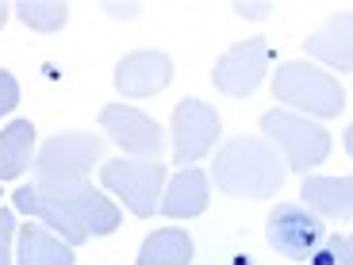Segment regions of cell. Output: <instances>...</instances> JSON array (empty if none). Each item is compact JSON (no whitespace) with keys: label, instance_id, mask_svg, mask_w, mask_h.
I'll return each mask as SVG.
<instances>
[{"label":"cell","instance_id":"cell-3","mask_svg":"<svg viewBox=\"0 0 353 265\" xmlns=\"http://www.w3.org/2000/svg\"><path fill=\"white\" fill-rule=\"evenodd\" d=\"M273 97L281 100V104L296 108V112H307L311 119H334L345 108V88L338 85L330 73L315 70V66H307V62L276 66Z\"/></svg>","mask_w":353,"mask_h":265},{"label":"cell","instance_id":"cell-19","mask_svg":"<svg viewBox=\"0 0 353 265\" xmlns=\"http://www.w3.org/2000/svg\"><path fill=\"white\" fill-rule=\"evenodd\" d=\"M303 262L307 265H353V246L345 235H327Z\"/></svg>","mask_w":353,"mask_h":265},{"label":"cell","instance_id":"cell-2","mask_svg":"<svg viewBox=\"0 0 353 265\" xmlns=\"http://www.w3.org/2000/svg\"><path fill=\"white\" fill-rule=\"evenodd\" d=\"M104 142L88 131H58L35 150V188L46 196H70L81 185L92 161H100Z\"/></svg>","mask_w":353,"mask_h":265},{"label":"cell","instance_id":"cell-21","mask_svg":"<svg viewBox=\"0 0 353 265\" xmlns=\"http://www.w3.org/2000/svg\"><path fill=\"white\" fill-rule=\"evenodd\" d=\"M19 108V81L8 70H0V115H8Z\"/></svg>","mask_w":353,"mask_h":265},{"label":"cell","instance_id":"cell-24","mask_svg":"<svg viewBox=\"0 0 353 265\" xmlns=\"http://www.w3.org/2000/svg\"><path fill=\"white\" fill-rule=\"evenodd\" d=\"M8 23V4H4V0H0V27Z\"/></svg>","mask_w":353,"mask_h":265},{"label":"cell","instance_id":"cell-8","mask_svg":"<svg viewBox=\"0 0 353 265\" xmlns=\"http://www.w3.org/2000/svg\"><path fill=\"white\" fill-rule=\"evenodd\" d=\"M265 239L288 262H303L319 242L327 239V223L303 204H276L265 219Z\"/></svg>","mask_w":353,"mask_h":265},{"label":"cell","instance_id":"cell-5","mask_svg":"<svg viewBox=\"0 0 353 265\" xmlns=\"http://www.w3.org/2000/svg\"><path fill=\"white\" fill-rule=\"evenodd\" d=\"M165 173L169 169L161 161H142V158H115L104 161L100 169V185L108 193H115L119 200L131 208V215L139 219H150L161 204V193H165Z\"/></svg>","mask_w":353,"mask_h":265},{"label":"cell","instance_id":"cell-10","mask_svg":"<svg viewBox=\"0 0 353 265\" xmlns=\"http://www.w3.org/2000/svg\"><path fill=\"white\" fill-rule=\"evenodd\" d=\"M173 81V62L161 50H134L115 66V88L123 97H158Z\"/></svg>","mask_w":353,"mask_h":265},{"label":"cell","instance_id":"cell-22","mask_svg":"<svg viewBox=\"0 0 353 265\" xmlns=\"http://www.w3.org/2000/svg\"><path fill=\"white\" fill-rule=\"evenodd\" d=\"M234 12L246 16V19H265V16H273V4H269V0H257V4H246V0H242V4H234Z\"/></svg>","mask_w":353,"mask_h":265},{"label":"cell","instance_id":"cell-23","mask_svg":"<svg viewBox=\"0 0 353 265\" xmlns=\"http://www.w3.org/2000/svg\"><path fill=\"white\" fill-rule=\"evenodd\" d=\"M104 12H108V16H119V19H131V16H139V12H142V4H115V0H108Z\"/></svg>","mask_w":353,"mask_h":265},{"label":"cell","instance_id":"cell-20","mask_svg":"<svg viewBox=\"0 0 353 265\" xmlns=\"http://www.w3.org/2000/svg\"><path fill=\"white\" fill-rule=\"evenodd\" d=\"M12 242H16V212L0 208V265H12Z\"/></svg>","mask_w":353,"mask_h":265},{"label":"cell","instance_id":"cell-6","mask_svg":"<svg viewBox=\"0 0 353 265\" xmlns=\"http://www.w3.org/2000/svg\"><path fill=\"white\" fill-rule=\"evenodd\" d=\"M223 135V119L208 100L185 97L173 108V124H169V154L176 166H192L215 150Z\"/></svg>","mask_w":353,"mask_h":265},{"label":"cell","instance_id":"cell-14","mask_svg":"<svg viewBox=\"0 0 353 265\" xmlns=\"http://www.w3.org/2000/svg\"><path fill=\"white\" fill-rule=\"evenodd\" d=\"M65 204H70V212H73V223L81 227V235L85 239H100V235H112L115 227H119V208H115L112 200H108L100 188L92 185H81L77 193L65 196Z\"/></svg>","mask_w":353,"mask_h":265},{"label":"cell","instance_id":"cell-13","mask_svg":"<svg viewBox=\"0 0 353 265\" xmlns=\"http://www.w3.org/2000/svg\"><path fill=\"white\" fill-rule=\"evenodd\" d=\"M350 8H342V12H334V16L327 19V23L319 27V31H311L307 39H303V50L311 54V58H319V62H327V66H334V70H342V73H350V66H353V43H350Z\"/></svg>","mask_w":353,"mask_h":265},{"label":"cell","instance_id":"cell-9","mask_svg":"<svg viewBox=\"0 0 353 265\" xmlns=\"http://www.w3.org/2000/svg\"><path fill=\"white\" fill-rule=\"evenodd\" d=\"M269 43L261 35L246 39V43H234L227 54L212 70V85L219 88L223 97H234V100H246L257 92V85L265 81V70H269Z\"/></svg>","mask_w":353,"mask_h":265},{"label":"cell","instance_id":"cell-17","mask_svg":"<svg viewBox=\"0 0 353 265\" xmlns=\"http://www.w3.org/2000/svg\"><path fill=\"white\" fill-rule=\"evenodd\" d=\"M134 265H192V235L181 227H161L146 235Z\"/></svg>","mask_w":353,"mask_h":265},{"label":"cell","instance_id":"cell-1","mask_svg":"<svg viewBox=\"0 0 353 265\" xmlns=\"http://www.w3.org/2000/svg\"><path fill=\"white\" fill-rule=\"evenodd\" d=\"M208 181H215V188L234 196V200H269L284 188L288 166L269 139L234 135L215 150V166Z\"/></svg>","mask_w":353,"mask_h":265},{"label":"cell","instance_id":"cell-12","mask_svg":"<svg viewBox=\"0 0 353 265\" xmlns=\"http://www.w3.org/2000/svg\"><path fill=\"white\" fill-rule=\"evenodd\" d=\"M303 208L319 219H350L353 215V177H303Z\"/></svg>","mask_w":353,"mask_h":265},{"label":"cell","instance_id":"cell-18","mask_svg":"<svg viewBox=\"0 0 353 265\" xmlns=\"http://www.w3.org/2000/svg\"><path fill=\"white\" fill-rule=\"evenodd\" d=\"M16 16L23 19V27L31 31H62L65 19H70V4L62 0H19L16 4Z\"/></svg>","mask_w":353,"mask_h":265},{"label":"cell","instance_id":"cell-4","mask_svg":"<svg viewBox=\"0 0 353 265\" xmlns=\"http://www.w3.org/2000/svg\"><path fill=\"white\" fill-rule=\"evenodd\" d=\"M261 131L265 139L276 146V154L284 158V166L292 173H303L315 169L319 161L330 158V135L323 124L307 119V115H296V112H265L261 115Z\"/></svg>","mask_w":353,"mask_h":265},{"label":"cell","instance_id":"cell-15","mask_svg":"<svg viewBox=\"0 0 353 265\" xmlns=\"http://www.w3.org/2000/svg\"><path fill=\"white\" fill-rule=\"evenodd\" d=\"M16 265H73V246L50 235L46 227L16 230Z\"/></svg>","mask_w":353,"mask_h":265},{"label":"cell","instance_id":"cell-16","mask_svg":"<svg viewBox=\"0 0 353 265\" xmlns=\"http://www.w3.org/2000/svg\"><path fill=\"white\" fill-rule=\"evenodd\" d=\"M31 158H35V124L31 119H12L0 131V185L27 173Z\"/></svg>","mask_w":353,"mask_h":265},{"label":"cell","instance_id":"cell-11","mask_svg":"<svg viewBox=\"0 0 353 265\" xmlns=\"http://www.w3.org/2000/svg\"><path fill=\"white\" fill-rule=\"evenodd\" d=\"M208 193H212L208 173L196 166H181V173H173V181L161 193L158 212H165L169 219H196L208 212Z\"/></svg>","mask_w":353,"mask_h":265},{"label":"cell","instance_id":"cell-7","mask_svg":"<svg viewBox=\"0 0 353 265\" xmlns=\"http://www.w3.org/2000/svg\"><path fill=\"white\" fill-rule=\"evenodd\" d=\"M100 127H104L108 139H112L119 150H127L131 158L161 161L169 150V139H165V131H161V124L150 119L146 112H139V108H131V104H104L100 108Z\"/></svg>","mask_w":353,"mask_h":265}]
</instances>
